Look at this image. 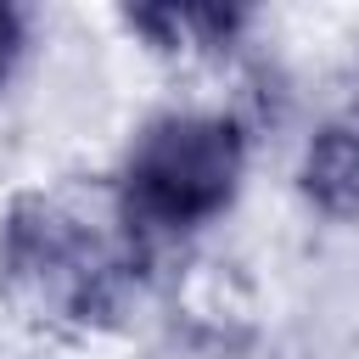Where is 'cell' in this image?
<instances>
[{"label": "cell", "instance_id": "cell-1", "mask_svg": "<svg viewBox=\"0 0 359 359\" xmlns=\"http://www.w3.org/2000/svg\"><path fill=\"white\" fill-rule=\"evenodd\" d=\"M247 135L219 112H168L140 129L123 157V219L140 230H196L236 202Z\"/></svg>", "mask_w": 359, "mask_h": 359}, {"label": "cell", "instance_id": "cell-2", "mask_svg": "<svg viewBox=\"0 0 359 359\" xmlns=\"http://www.w3.org/2000/svg\"><path fill=\"white\" fill-rule=\"evenodd\" d=\"M11 280L56 320H101L112 309V258L101 236L45 196H22L6 219Z\"/></svg>", "mask_w": 359, "mask_h": 359}, {"label": "cell", "instance_id": "cell-3", "mask_svg": "<svg viewBox=\"0 0 359 359\" xmlns=\"http://www.w3.org/2000/svg\"><path fill=\"white\" fill-rule=\"evenodd\" d=\"M303 196L331 219H359V118L325 123L303 151Z\"/></svg>", "mask_w": 359, "mask_h": 359}, {"label": "cell", "instance_id": "cell-4", "mask_svg": "<svg viewBox=\"0 0 359 359\" xmlns=\"http://www.w3.org/2000/svg\"><path fill=\"white\" fill-rule=\"evenodd\" d=\"M123 22L140 39H151V50H213V45L236 39L247 11H236V6H135V11H123Z\"/></svg>", "mask_w": 359, "mask_h": 359}, {"label": "cell", "instance_id": "cell-5", "mask_svg": "<svg viewBox=\"0 0 359 359\" xmlns=\"http://www.w3.org/2000/svg\"><path fill=\"white\" fill-rule=\"evenodd\" d=\"M22 39H28L22 11H17V6H0V84L11 79V67H17V56H22Z\"/></svg>", "mask_w": 359, "mask_h": 359}]
</instances>
